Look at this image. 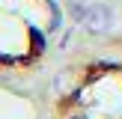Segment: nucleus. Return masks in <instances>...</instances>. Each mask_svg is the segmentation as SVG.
<instances>
[{
  "mask_svg": "<svg viewBox=\"0 0 122 119\" xmlns=\"http://www.w3.org/2000/svg\"><path fill=\"white\" fill-rule=\"evenodd\" d=\"M83 27L89 30V33L92 36H98V33H107V30H110V9H107L104 3H92L89 6V12H86V18H83Z\"/></svg>",
  "mask_w": 122,
  "mask_h": 119,
  "instance_id": "1",
  "label": "nucleus"
},
{
  "mask_svg": "<svg viewBox=\"0 0 122 119\" xmlns=\"http://www.w3.org/2000/svg\"><path fill=\"white\" fill-rule=\"evenodd\" d=\"M89 6H92V0H69V15L75 18V21H83L89 12Z\"/></svg>",
  "mask_w": 122,
  "mask_h": 119,
  "instance_id": "2",
  "label": "nucleus"
}]
</instances>
